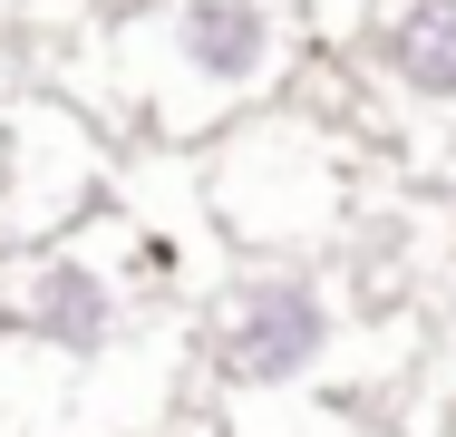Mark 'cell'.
<instances>
[{"label": "cell", "mask_w": 456, "mask_h": 437, "mask_svg": "<svg viewBox=\"0 0 456 437\" xmlns=\"http://www.w3.org/2000/svg\"><path fill=\"white\" fill-rule=\"evenodd\" d=\"M117 59L136 69V97L156 107V127L194 136L281 78L291 20H281V0H156L117 39Z\"/></svg>", "instance_id": "6da1fadb"}, {"label": "cell", "mask_w": 456, "mask_h": 437, "mask_svg": "<svg viewBox=\"0 0 456 437\" xmlns=\"http://www.w3.org/2000/svg\"><path fill=\"white\" fill-rule=\"evenodd\" d=\"M0 136H10L0 234H10L20 253L69 243L78 224H97V204H107V146H97V127L69 107V97H29V107H10Z\"/></svg>", "instance_id": "7a4b0ae2"}, {"label": "cell", "mask_w": 456, "mask_h": 437, "mask_svg": "<svg viewBox=\"0 0 456 437\" xmlns=\"http://www.w3.org/2000/svg\"><path fill=\"white\" fill-rule=\"evenodd\" d=\"M340 341V311H330V292L311 282V272H243L224 301H214V321H204V350H214V369H224V389H301L321 359Z\"/></svg>", "instance_id": "3957f363"}, {"label": "cell", "mask_w": 456, "mask_h": 437, "mask_svg": "<svg viewBox=\"0 0 456 437\" xmlns=\"http://www.w3.org/2000/svg\"><path fill=\"white\" fill-rule=\"evenodd\" d=\"M0 331L49 359H107L126 350V272L97 262L78 234L39 253H0Z\"/></svg>", "instance_id": "277c9868"}, {"label": "cell", "mask_w": 456, "mask_h": 437, "mask_svg": "<svg viewBox=\"0 0 456 437\" xmlns=\"http://www.w3.org/2000/svg\"><path fill=\"white\" fill-rule=\"evenodd\" d=\"M379 49H388V78L408 97L456 107V0H388Z\"/></svg>", "instance_id": "5b68a950"}]
</instances>
